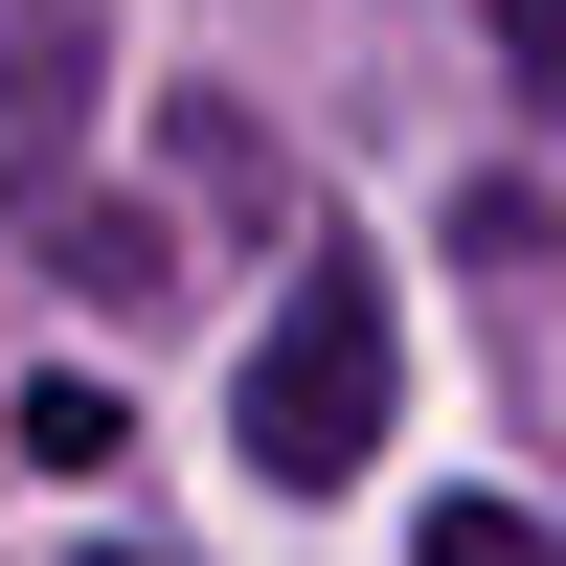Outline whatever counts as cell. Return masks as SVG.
Instances as JSON below:
<instances>
[{
    "mask_svg": "<svg viewBox=\"0 0 566 566\" xmlns=\"http://www.w3.org/2000/svg\"><path fill=\"white\" fill-rule=\"evenodd\" d=\"M114 566H136V544H114Z\"/></svg>",
    "mask_w": 566,
    "mask_h": 566,
    "instance_id": "7",
    "label": "cell"
},
{
    "mask_svg": "<svg viewBox=\"0 0 566 566\" xmlns=\"http://www.w3.org/2000/svg\"><path fill=\"white\" fill-rule=\"evenodd\" d=\"M91 91H114V23H91V0H0V227L69 181Z\"/></svg>",
    "mask_w": 566,
    "mask_h": 566,
    "instance_id": "2",
    "label": "cell"
},
{
    "mask_svg": "<svg viewBox=\"0 0 566 566\" xmlns=\"http://www.w3.org/2000/svg\"><path fill=\"white\" fill-rule=\"evenodd\" d=\"M227 431H250L272 499H340L363 453H386V272L363 250H295V317L250 340V408H227Z\"/></svg>",
    "mask_w": 566,
    "mask_h": 566,
    "instance_id": "1",
    "label": "cell"
},
{
    "mask_svg": "<svg viewBox=\"0 0 566 566\" xmlns=\"http://www.w3.org/2000/svg\"><path fill=\"white\" fill-rule=\"evenodd\" d=\"M499 69H522L544 114H566V0H499Z\"/></svg>",
    "mask_w": 566,
    "mask_h": 566,
    "instance_id": "6",
    "label": "cell"
},
{
    "mask_svg": "<svg viewBox=\"0 0 566 566\" xmlns=\"http://www.w3.org/2000/svg\"><path fill=\"white\" fill-rule=\"evenodd\" d=\"M114 431H136V408L91 386V363H69V386H23V408H0V453H23V476H114Z\"/></svg>",
    "mask_w": 566,
    "mask_h": 566,
    "instance_id": "4",
    "label": "cell"
},
{
    "mask_svg": "<svg viewBox=\"0 0 566 566\" xmlns=\"http://www.w3.org/2000/svg\"><path fill=\"white\" fill-rule=\"evenodd\" d=\"M408 566H566V544L522 522V499H431V544H408Z\"/></svg>",
    "mask_w": 566,
    "mask_h": 566,
    "instance_id": "5",
    "label": "cell"
},
{
    "mask_svg": "<svg viewBox=\"0 0 566 566\" xmlns=\"http://www.w3.org/2000/svg\"><path fill=\"white\" fill-rule=\"evenodd\" d=\"M45 272H69L91 317H159V295H181V250H159L136 205H69V250H45Z\"/></svg>",
    "mask_w": 566,
    "mask_h": 566,
    "instance_id": "3",
    "label": "cell"
}]
</instances>
